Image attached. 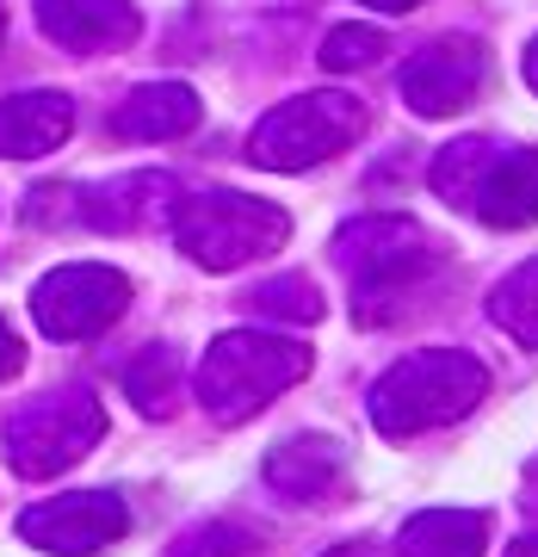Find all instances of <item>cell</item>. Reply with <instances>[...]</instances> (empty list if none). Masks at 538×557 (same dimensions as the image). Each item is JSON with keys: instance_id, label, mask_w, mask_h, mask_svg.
<instances>
[{"instance_id": "6da1fadb", "label": "cell", "mask_w": 538, "mask_h": 557, "mask_svg": "<svg viewBox=\"0 0 538 557\" xmlns=\"http://www.w3.org/2000/svg\"><path fill=\"white\" fill-rule=\"evenodd\" d=\"M310 347L298 335H273V329H229L204 347L199 372H192V397L211 421L241 428L254 421L273 397L310 379Z\"/></svg>"}, {"instance_id": "7a4b0ae2", "label": "cell", "mask_w": 538, "mask_h": 557, "mask_svg": "<svg viewBox=\"0 0 538 557\" xmlns=\"http://www.w3.org/2000/svg\"><path fill=\"white\" fill-rule=\"evenodd\" d=\"M489 397V372L459 347H415L372 384V428L384 440H415L464 421Z\"/></svg>"}, {"instance_id": "3957f363", "label": "cell", "mask_w": 538, "mask_h": 557, "mask_svg": "<svg viewBox=\"0 0 538 557\" xmlns=\"http://www.w3.org/2000/svg\"><path fill=\"white\" fill-rule=\"evenodd\" d=\"M335 260L353 285L359 322H384L439 267V248L415 218H353L335 236Z\"/></svg>"}, {"instance_id": "277c9868", "label": "cell", "mask_w": 538, "mask_h": 557, "mask_svg": "<svg viewBox=\"0 0 538 557\" xmlns=\"http://www.w3.org/2000/svg\"><path fill=\"white\" fill-rule=\"evenodd\" d=\"M285 236H291V218H285L279 205L229 193V186L186 193V199L174 205V242L186 248L192 267H204V273H236L248 260L279 255Z\"/></svg>"}, {"instance_id": "5b68a950", "label": "cell", "mask_w": 538, "mask_h": 557, "mask_svg": "<svg viewBox=\"0 0 538 557\" xmlns=\"http://www.w3.org/2000/svg\"><path fill=\"white\" fill-rule=\"evenodd\" d=\"M359 131H365V106L353 94H335V87L298 94V100H279L254 124L248 161L266 168V174H303V168H322L340 149H353Z\"/></svg>"}, {"instance_id": "8992f818", "label": "cell", "mask_w": 538, "mask_h": 557, "mask_svg": "<svg viewBox=\"0 0 538 557\" xmlns=\"http://www.w3.org/2000/svg\"><path fill=\"white\" fill-rule=\"evenodd\" d=\"M100 440H105L100 397H87V391H50V397L25 403V409L7 416L0 453H7V465L20 478L43 483V478H62L68 465H80Z\"/></svg>"}, {"instance_id": "52a82bcc", "label": "cell", "mask_w": 538, "mask_h": 557, "mask_svg": "<svg viewBox=\"0 0 538 557\" xmlns=\"http://www.w3.org/2000/svg\"><path fill=\"white\" fill-rule=\"evenodd\" d=\"M130 310V278L100 260H68L38 278L32 292V322L50 341H93Z\"/></svg>"}, {"instance_id": "ba28073f", "label": "cell", "mask_w": 538, "mask_h": 557, "mask_svg": "<svg viewBox=\"0 0 538 557\" xmlns=\"http://www.w3.org/2000/svg\"><path fill=\"white\" fill-rule=\"evenodd\" d=\"M130 533V508L112 490H80V496H50L20 515V539L50 557H93Z\"/></svg>"}, {"instance_id": "9c48e42d", "label": "cell", "mask_w": 538, "mask_h": 557, "mask_svg": "<svg viewBox=\"0 0 538 557\" xmlns=\"http://www.w3.org/2000/svg\"><path fill=\"white\" fill-rule=\"evenodd\" d=\"M483 81H489V50L477 38H434L427 50L402 62V100L421 119H452L464 106H477Z\"/></svg>"}, {"instance_id": "30bf717a", "label": "cell", "mask_w": 538, "mask_h": 557, "mask_svg": "<svg viewBox=\"0 0 538 557\" xmlns=\"http://www.w3.org/2000/svg\"><path fill=\"white\" fill-rule=\"evenodd\" d=\"M43 38H57L75 57H105V50H130L142 38V20L130 0H38Z\"/></svg>"}, {"instance_id": "8fae6325", "label": "cell", "mask_w": 538, "mask_h": 557, "mask_svg": "<svg viewBox=\"0 0 538 557\" xmlns=\"http://www.w3.org/2000/svg\"><path fill=\"white\" fill-rule=\"evenodd\" d=\"M174 205H179V180L161 174V168H142V174H118L93 186L87 199L75 205L80 223H93V230H149V223H174Z\"/></svg>"}, {"instance_id": "7c38bea8", "label": "cell", "mask_w": 538, "mask_h": 557, "mask_svg": "<svg viewBox=\"0 0 538 557\" xmlns=\"http://www.w3.org/2000/svg\"><path fill=\"white\" fill-rule=\"evenodd\" d=\"M347 483V446L328 434H291L266 453V490L285 502H328Z\"/></svg>"}, {"instance_id": "4fadbf2b", "label": "cell", "mask_w": 538, "mask_h": 557, "mask_svg": "<svg viewBox=\"0 0 538 557\" xmlns=\"http://www.w3.org/2000/svg\"><path fill=\"white\" fill-rule=\"evenodd\" d=\"M464 211L477 223H489V230L538 223V149H496Z\"/></svg>"}, {"instance_id": "5bb4252c", "label": "cell", "mask_w": 538, "mask_h": 557, "mask_svg": "<svg viewBox=\"0 0 538 557\" xmlns=\"http://www.w3.org/2000/svg\"><path fill=\"white\" fill-rule=\"evenodd\" d=\"M75 131V100L57 87H32L0 100V161H38L50 149H62Z\"/></svg>"}, {"instance_id": "9a60e30c", "label": "cell", "mask_w": 538, "mask_h": 557, "mask_svg": "<svg viewBox=\"0 0 538 557\" xmlns=\"http://www.w3.org/2000/svg\"><path fill=\"white\" fill-rule=\"evenodd\" d=\"M199 119H204V100L186 81H142L130 100H118L112 131L124 143H174V137H192Z\"/></svg>"}, {"instance_id": "2e32d148", "label": "cell", "mask_w": 538, "mask_h": 557, "mask_svg": "<svg viewBox=\"0 0 538 557\" xmlns=\"http://www.w3.org/2000/svg\"><path fill=\"white\" fill-rule=\"evenodd\" d=\"M489 545V520L477 508H427L402 527L397 557H483Z\"/></svg>"}, {"instance_id": "e0dca14e", "label": "cell", "mask_w": 538, "mask_h": 557, "mask_svg": "<svg viewBox=\"0 0 538 557\" xmlns=\"http://www.w3.org/2000/svg\"><path fill=\"white\" fill-rule=\"evenodd\" d=\"M124 397L137 403V416H149V421H167L179 409V359H174V347H142L130 366H124Z\"/></svg>"}, {"instance_id": "ac0fdd59", "label": "cell", "mask_w": 538, "mask_h": 557, "mask_svg": "<svg viewBox=\"0 0 538 557\" xmlns=\"http://www.w3.org/2000/svg\"><path fill=\"white\" fill-rule=\"evenodd\" d=\"M489 317L501 335H514L520 347H538V255L520 260L514 273L489 292Z\"/></svg>"}, {"instance_id": "d6986e66", "label": "cell", "mask_w": 538, "mask_h": 557, "mask_svg": "<svg viewBox=\"0 0 538 557\" xmlns=\"http://www.w3.org/2000/svg\"><path fill=\"white\" fill-rule=\"evenodd\" d=\"M489 156H496V143L489 137H459V143H446L434 156V168H427V180H434V193L446 205H471V193H477V180L483 168H489Z\"/></svg>"}, {"instance_id": "ffe728a7", "label": "cell", "mask_w": 538, "mask_h": 557, "mask_svg": "<svg viewBox=\"0 0 538 557\" xmlns=\"http://www.w3.org/2000/svg\"><path fill=\"white\" fill-rule=\"evenodd\" d=\"M248 310L254 317H273V322H322V292L310 285L303 273H285V278H266L248 292Z\"/></svg>"}, {"instance_id": "44dd1931", "label": "cell", "mask_w": 538, "mask_h": 557, "mask_svg": "<svg viewBox=\"0 0 538 557\" xmlns=\"http://www.w3.org/2000/svg\"><path fill=\"white\" fill-rule=\"evenodd\" d=\"M167 557H260V533L241 520H204L192 533H179Z\"/></svg>"}, {"instance_id": "7402d4cb", "label": "cell", "mask_w": 538, "mask_h": 557, "mask_svg": "<svg viewBox=\"0 0 538 557\" xmlns=\"http://www.w3.org/2000/svg\"><path fill=\"white\" fill-rule=\"evenodd\" d=\"M384 50H390V38H384L378 25H335V32L322 38V69H328V75H353V69L384 62Z\"/></svg>"}, {"instance_id": "603a6c76", "label": "cell", "mask_w": 538, "mask_h": 557, "mask_svg": "<svg viewBox=\"0 0 538 557\" xmlns=\"http://www.w3.org/2000/svg\"><path fill=\"white\" fill-rule=\"evenodd\" d=\"M20 366H25V347H20V335L7 329V317H0V379H13Z\"/></svg>"}, {"instance_id": "cb8c5ba5", "label": "cell", "mask_w": 538, "mask_h": 557, "mask_svg": "<svg viewBox=\"0 0 538 557\" xmlns=\"http://www.w3.org/2000/svg\"><path fill=\"white\" fill-rule=\"evenodd\" d=\"M322 557H384V545H372V539H359V545H335V552Z\"/></svg>"}, {"instance_id": "d4e9b609", "label": "cell", "mask_w": 538, "mask_h": 557, "mask_svg": "<svg viewBox=\"0 0 538 557\" xmlns=\"http://www.w3.org/2000/svg\"><path fill=\"white\" fill-rule=\"evenodd\" d=\"M508 557H538V533H520L514 545H508Z\"/></svg>"}, {"instance_id": "484cf974", "label": "cell", "mask_w": 538, "mask_h": 557, "mask_svg": "<svg viewBox=\"0 0 538 557\" xmlns=\"http://www.w3.org/2000/svg\"><path fill=\"white\" fill-rule=\"evenodd\" d=\"M365 7H378V13H415L421 0H365Z\"/></svg>"}, {"instance_id": "4316f807", "label": "cell", "mask_w": 538, "mask_h": 557, "mask_svg": "<svg viewBox=\"0 0 538 557\" xmlns=\"http://www.w3.org/2000/svg\"><path fill=\"white\" fill-rule=\"evenodd\" d=\"M526 87L538 94V38H533V50H526Z\"/></svg>"}, {"instance_id": "83f0119b", "label": "cell", "mask_w": 538, "mask_h": 557, "mask_svg": "<svg viewBox=\"0 0 538 557\" xmlns=\"http://www.w3.org/2000/svg\"><path fill=\"white\" fill-rule=\"evenodd\" d=\"M0 32H7V0H0Z\"/></svg>"}]
</instances>
